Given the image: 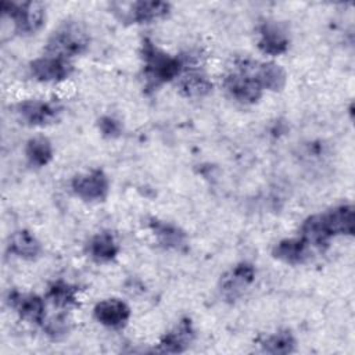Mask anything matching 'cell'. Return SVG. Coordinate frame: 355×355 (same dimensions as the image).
I'll return each instance as SVG.
<instances>
[{
	"mask_svg": "<svg viewBox=\"0 0 355 355\" xmlns=\"http://www.w3.org/2000/svg\"><path fill=\"white\" fill-rule=\"evenodd\" d=\"M19 119L31 126H44L57 121L60 107L43 100H25L15 105Z\"/></svg>",
	"mask_w": 355,
	"mask_h": 355,
	"instance_id": "cell-8",
	"label": "cell"
},
{
	"mask_svg": "<svg viewBox=\"0 0 355 355\" xmlns=\"http://www.w3.org/2000/svg\"><path fill=\"white\" fill-rule=\"evenodd\" d=\"M1 12L12 21L19 35H35L46 21V7L39 1H3Z\"/></svg>",
	"mask_w": 355,
	"mask_h": 355,
	"instance_id": "cell-4",
	"label": "cell"
},
{
	"mask_svg": "<svg viewBox=\"0 0 355 355\" xmlns=\"http://www.w3.org/2000/svg\"><path fill=\"white\" fill-rule=\"evenodd\" d=\"M25 157L29 165L35 168L46 166L53 158V147L47 137L36 136L26 141Z\"/></svg>",
	"mask_w": 355,
	"mask_h": 355,
	"instance_id": "cell-21",
	"label": "cell"
},
{
	"mask_svg": "<svg viewBox=\"0 0 355 355\" xmlns=\"http://www.w3.org/2000/svg\"><path fill=\"white\" fill-rule=\"evenodd\" d=\"M8 305L25 320L36 324H42L46 319L44 302L36 294H22L17 290L8 293Z\"/></svg>",
	"mask_w": 355,
	"mask_h": 355,
	"instance_id": "cell-14",
	"label": "cell"
},
{
	"mask_svg": "<svg viewBox=\"0 0 355 355\" xmlns=\"http://www.w3.org/2000/svg\"><path fill=\"white\" fill-rule=\"evenodd\" d=\"M287 31L277 22L265 21L258 28V47L263 54L280 55L288 50Z\"/></svg>",
	"mask_w": 355,
	"mask_h": 355,
	"instance_id": "cell-10",
	"label": "cell"
},
{
	"mask_svg": "<svg viewBox=\"0 0 355 355\" xmlns=\"http://www.w3.org/2000/svg\"><path fill=\"white\" fill-rule=\"evenodd\" d=\"M257 270L250 262H240L229 269L219 282L220 293L226 300L239 298L255 280Z\"/></svg>",
	"mask_w": 355,
	"mask_h": 355,
	"instance_id": "cell-7",
	"label": "cell"
},
{
	"mask_svg": "<svg viewBox=\"0 0 355 355\" xmlns=\"http://www.w3.org/2000/svg\"><path fill=\"white\" fill-rule=\"evenodd\" d=\"M311 245L302 239H283L275 244L272 250V255L288 265H300L304 263L309 258Z\"/></svg>",
	"mask_w": 355,
	"mask_h": 355,
	"instance_id": "cell-16",
	"label": "cell"
},
{
	"mask_svg": "<svg viewBox=\"0 0 355 355\" xmlns=\"http://www.w3.org/2000/svg\"><path fill=\"white\" fill-rule=\"evenodd\" d=\"M178 89L187 98H201L211 93L212 83L208 76L198 69H183L178 80Z\"/></svg>",
	"mask_w": 355,
	"mask_h": 355,
	"instance_id": "cell-17",
	"label": "cell"
},
{
	"mask_svg": "<svg viewBox=\"0 0 355 355\" xmlns=\"http://www.w3.org/2000/svg\"><path fill=\"white\" fill-rule=\"evenodd\" d=\"M252 62L254 60L237 58L233 69L223 78V87L227 94L241 104H254L263 93V87L255 76Z\"/></svg>",
	"mask_w": 355,
	"mask_h": 355,
	"instance_id": "cell-2",
	"label": "cell"
},
{
	"mask_svg": "<svg viewBox=\"0 0 355 355\" xmlns=\"http://www.w3.org/2000/svg\"><path fill=\"white\" fill-rule=\"evenodd\" d=\"M71 189L76 197L85 201H103L108 194L110 182L104 171L92 169L86 173L73 176Z\"/></svg>",
	"mask_w": 355,
	"mask_h": 355,
	"instance_id": "cell-5",
	"label": "cell"
},
{
	"mask_svg": "<svg viewBox=\"0 0 355 355\" xmlns=\"http://www.w3.org/2000/svg\"><path fill=\"white\" fill-rule=\"evenodd\" d=\"M323 226L327 234L336 236H352L354 234V207L351 204H340L329 211L320 214Z\"/></svg>",
	"mask_w": 355,
	"mask_h": 355,
	"instance_id": "cell-11",
	"label": "cell"
},
{
	"mask_svg": "<svg viewBox=\"0 0 355 355\" xmlns=\"http://www.w3.org/2000/svg\"><path fill=\"white\" fill-rule=\"evenodd\" d=\"M148 227L155 236L157 243L165 250L183 251L189 245L187 234L178 227L176 225L165 220H159L157 218H151L148 220Z\"/></svg>",
	"mask_w": 355,
	"mask_h": 355,
	"instance_id": "cell-15",
	"label": "cell"
},
{
	"mask_svg": "<svg viewBox=\"0 0 355 355\" xmlns=\"http://www.w3.org/2000/svg\"><path fill=\"white\" fill-rule=\"evenodd\" d=\"M98 129L101 132L103 136L105 137H118L121 135V130H122V126H121V122L112 116H101L98 119Z\"/></svg>",
	"mask_w": 355,
	"mask_h": 355,
	"instance_id": "cell-25",
	"label": "cell"
},
{
	"mask_svg": "<svg viewBox=\"0 0 355 355\" xmlns=\"http://www.w3.org/2000/svg\"><path fill=\"white\" fill-rule=\"evenodd\" d=\"M46 297L57 308H69L78 304V287L64 280H55L49 286Z\"/></svg>",
	"mask_w": 355,
	"mask_h": 355,
	"instance_id": "cell-22",
	"label": "cell"
},
{
	"mask_svg": "<svg viewBox=\"0 0 355 355\" xmlns=\"http://www.w3.org/2000/svg\"><path fill=\"white\" fill-rule=\"evenodd\" d=\"M261 351L273 355H284L295 351V338L290 330H279L266 336L261 343Z\"/></svg>",
	"mask_w": 355,
	"mask_h": 355,
	"instance_id": "cell-23",
	"label": "cell"
},
{
	"mask_svg": "<svg viewBox=\"0 0 355 355\" xmlns=\"http://www.w3.org/2000/svg\"><path fill=\"white\" fill-rule=\"evenodd\" d=\"M194 340V327L189 318H183L179 323L166 331L158 341L154 351L162 354L184 352Z\"/></svg>",
	"mask_w": 355,
	"mask_h": 355,
	"instance_id": "cell-9",
	"label": "cell"
},
{
	"mask_svg": "<svg viewBox=\"0 0 355 355\" xmlns=\"http://www.w3.org/2000/svg\"><path fill=\"white\" fill-rule=\"evenodd\" d=\"M42 327L50 338L60 340V338L65 337L69 333L71 322H69L67 315L58 313V315H55L50 319H44V322L42 323Z\"/></svg>",
	"mask_w": 355,
	"mask_h": 355,
	"instance_id": "cell-24",
	"label": "cell"
},
{
	"mask_svg": "<svg viewBox=\"0 0 355 355\" xmlns=\"http://www.w3.org/2000/svg\"><path fill=\"white\" fill-rule=\"evenodd\" d=\"M87 31L78 21H65L53 31L46 43V54L71 60L80 55L89 47Z\"/></svg>",
	"mask_w": 355,
	"mask_h": 355,
	"instance_id": "cell-3",
	"label": "cell"
},
{
	"mask_svg": "<svg viewBox=\"0 0 355 355\" xmlns=\"http://www.w3.org/2000/svg\"><path fill=\"white\" fill-rule=\"evenodd\" d=\"M171 11V4L165 1H135L121 11V19L130 24H148L165 18Z\"/></svg>",
	"mask_w": 355,
	"mask_h": 355,
	"instance_id": "cell-13",
	"label": "cell"
},
{
	"mask_svg": "<svg viewBox=\"0 0 355 355\" xmlns=\"http://www.w3.org/2000/svg\"><path fill=\"white\" fill-rule=\"evenodd\" d=\"M143 73L148 89H155L180 76L184 69V58L175 57L158 49L150 39H144L140 50Z\"/></svg>",
	"mask_w": 355,
	"mask_h": 355,
	"instance_id": "cell-1",
	"label": "cell"
},
{
	"mask_svg": "<svg viewBox=\"0 0 355 355\" xmlns=\"http://www.w3.org/2000/svg\"><path fill=\"white\" fill-rule=\"evenodd\" d=\"M7 251L18 258L33 261L40 255L42 244L33 233H31L29 230L21 229L14 232L10 236L7 243Z\"/></svg>",
	"mask_w": 355,
	"mask_h": 355,
	"instance_id": "cell-18",
	"label": "cell"
},
{
	"mask_svg": "<svg viewBox=\"0 0 355 355\" xmlns=\"http://www.w3.org/2000/svg\"><path fill=\"white\" fill-rule=\"evenodd\" d=\"M252 67H254L255 76L263 89H268L272 92H279L286 86L287 75H286V71L280 65H277L275 62L254 61Z\"/></svg>",
	"mask_w": 355,
	"mask_h": 355,
	"instance_id": "cell-20",
	"label": "cell"
},
{
	"mask_svg": "<svg viewBox=\"0 0 355 355\" xmlns=\"http://www.w3.org/2000/svg\"><path fill=\"white\" fill-rule=\"evenodd\" d=\"M118 252L119 247L110 232L96 233L87 243L89 257L98 263L111 262L112 259L116 258Z\"/></svg>",
	"mask_w": 355,
	"mask_h": 355,
	"instance_id": "cell-19",
	"label": "cell"
},
{
	"mask_svg": "<svg viewBox=\"0 0 355 355\" xmlns=\"http://www.w3.org/2000/svg\"><path fill=\"white\" fill-rule=\"evenodd\" d=\"M93 315L100 324L110 329H121L130 318V308L122 300L108 298L96 304Z\"/></svg>",
	"mask_w": 355,
	"mask_h": 355,
	"instance_id": "cell-12",
	"label": "cell"
},
{
	"mask_svg": "<svg viewBox=\"0 0 355 355\" xmlns=\"http://www.w3.org/2000/svg\"><path fill=\"white\" fill-rule=\"evenodd\" d=\"M29 71L39 82H61L71 76L73 65L69 60L46 54L31 61Z\"/></svg>",
	"mask_w": 355,
	"mask_h": 355,
	"instance_id": "cell-6",
	"label": "cell"
}]
</instances>
